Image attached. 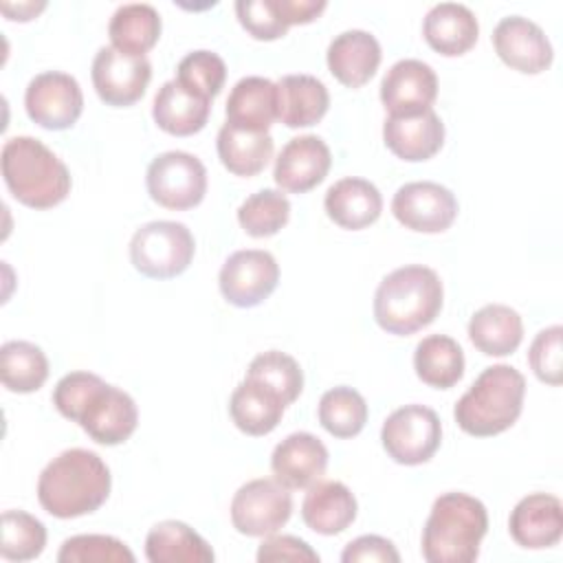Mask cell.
<instances>
[{"mask_svg":"<svg viewBox=\"0 0 563 563\" xmlns=\"http://www.w3.org/2000/svg\"><path fill=\"white\" fill-rule=\"evenodd\" d=\"M488 530L486 506L466 493L440 495L422 528V556L429 563H471Z\"/></svg>","mask_w":563,"mask_h":563,"instance_id":"277c9868","label":"cell"},{"mask_svg":"<svg viewBox=\"0 0 563 563\" xmlns=\"http://www.w3.org/2000/svg\"><path fill=\"white\" fill-rule=\"evenodd\" d=\"M526 378L512 365L486 367L455 402L457 427L475 438H490L510 429L523 409Z\"/></svg>","mask_w":563,"mask_h":563,"instance_id":"5b68a950","label":"cell"},{"mask_svg":"<svg viewBox=\"0 0 563 563\" xmlns=\"http://www.w3.org/2000/svg\"><path fill=\"white\" fill-rule=\"evenodd\" d=\"M284 411H286V402L273 389L246 376L233 389L229 400L231 420L246 435L271 433L282 422Z\"/></svg>","mask_w":563,"mask_h":563,"instance_id":"4316f807","label":"cell"},{"mask_svg":"<svg viewBox=\"0 0 563 563\" xmlns=\"http://www.w3.org/2000/svg\"><path fill=\"white\" fill-rule=\"evenodd\" d=\"M145 185L154 202L165 209L185 211L202 202L207 194V169L198 156L172 150L150 163Z\"/></svg>","mask_w":563,"mask_h":563,"instance_id":"ba28073f","label":"cell"},{"mask_svg":"<svg viewBox=\"0 0 563 563\" xmlns=\"http://www.w3.org/2000/svg\"><path fill=\"white\" fill-rule=\"evenodd\" d=\"M75 422L95 442L114 446L136 431L139 409L128 391L101 380L84 402Z\"/></svg>","mask_w":563,"mask_h":563,"instance_id":"5bb4252c","label":"cell"},{"mask_svg":"<svg viewBox=\"0 0 563 563\" xmlns=\"http://www.w3.org/2000/svg\"><path fill=\"white\" fill-rule=\"evenodd\" d=\"M290 220V200L279 189H260L238 207V222L251 238H271Z\"/></svg>","mask_w":563,"mask_h":563,"instance_id":"d590c367","label":"cell"},{"mask_svg":"<svg viewBox=\"0 0 563 563\" xmlns=\"http://www.w3.org/2000/svg\"><path fill=\"white\" fill-rule=\"evenodd\" d=\"M0 378L13 394L37 391L48 378V358L31 341H7L0 347Z\"/></svg>","mask_w":563,"mask_h":563,"instance_id":"836d02e7","label":"cell"},{"mask_svg":"<svg viewBox=\"0 0 563 563\" xmlns=\"http://www.w3.org/2000/svg\"><path fill=\"white\" fill-rule=\"evenodd\" d=\"M380 442L394 462L418 466L429 462L440 449L442 422L424 405H405L385 418Z\"/></svg>","mask_w":563,"mask_h":563,"instance_id":"52a82bcc","label":"cell"},{"mask_svg":"<svg viewBox=\"0 0 563 563\" xmlns=\"http://www.w3.org/2000/svg\"><path fill=\"white\" fill-rule=\"evenodd\" d=\"M317 416L330 435L347 440L363 431L367 422V402L356 389L339 385L321 396Z\"/></svg>","mask_w":563,"mask_h":563,"instance_id":"e575fe53","label":"cell"},{"mask_svg":"<svg viewBox=\"0 0 563 563\" xmlns=\"http://www.w3.org/2000/svg\"><path fill=\"white\" fill-rule=\"evenodd\" d=\"M383 141L391 154L407 163L429 161L444 143V123L433 108L413 114H389L383 123Z\"/></svg>","mask_w":563,"mask_h":563,"instance_id":"ffe728a7","label":"cell"},{"mask_svg":"<svg viewBox=\"0 0 563 563\" xmlns=\"http://www.w3.org/2000/svg\"><path fill=\"white\" fill-rule=\"evenodd\" d=\"M101 383V378L97 374L90 372H70L66 376H62L53 389V405L57 407V411L68 418V420H77L84 402L88 400V396L92 394V389Z\"/></svg>","mask_w":563,"mask_h":563,"instance_id":"7bdbcfd3","label":"cell"},{"mask_svg":"<svg viewBox=\"0 0 563 563\" xmlns=\"http://www.w3.org/2000/svg\"><path fill=\"white\" fill-rule=\"evenodd\" d=\"M24 108L33 123L46 130H68L84 112V92L73 75L46 70L29 81Z\"/></svg>","mask_w":563,"mask_h":563,"instance_id":"8fae6325","label":"cell"},{"mask_svg":"<svg viewBox=\"0 0 563 563\" xmlns=\"http://www.w3.org/2000/svg\"><path fill=\"white\" fill-rule=\"evenodd\" d=\"M422 35L435 53L444 57H457L475 46L479 24L466 4L440 2L427 11Z\"/></svg>","mask_w":563,"mask_h":563,"instance_id":"603a6c76","label":"cell"},{"mask_svg":"<svg viewBox=\"0 0 563 563\" xmlns=\"http://www.w3.org/2000/svg\"><path fill=\"white\" fill-rule=\"evenodd\" d=\"M0 165L11 196L31 209H51L70 194L73 180L68 167L40 139H7Z\"/></svg>","mask_w":563,"mask_h":563,"instance_id":"3957f363","label":"cell"},{"mask_svg":"<svg viewBox=\"0 0 563 563\" xmlns=\"http://www.w3.org/2000/svg\"><path fill=\"white\" fill-rule=\"evenodd\" d=\"M391 213L409 231L442 233L457 218V198L440 183L416 180L398 187Z\"/></svg>","mask_w":563,"mask_h":563,"instance_id":"4fadbf2b","label":"cell"},{"mask_svg":"<svg viewBox=\"0 0 563 563\" xmlns=\"http://www.w3.org/2000/svg\"><path fill=\"white\" fill-rule=\"evenodd\" d=\"M277 119L286 128L319 123L330 108L325 84L312 75H284L277 84Z\"/></svg>","mask_w":563,"mask_h":563,"instance_id":"484cf974","label":"cell"},{"mask_svg":"<svg viewBox=\"0 0 563 563\" xmlns=\"http://www.w3.org/2000/svg\"><path fill=\"white\" fill-rule=\"evenodd\" d=\"M277 119V86L266 77H242L227 99V123L253 132H268Z\"/></svg>","mask_w":563,"mask_h":563,"instance_id":"83f0119b","label":"cell"},{"mask_svg":"<svg viewBox=\"0 0 563 563\" xmlns=\"http://www.w3.org/2000/svg\"><path fill=\"white\" fill-rule=\"evenodd\" d=\"M257 561L271 563V561H306L317 563L319 554L299 537L292 534H268L257 548Z\"/></svg>","mask_w":563,"mask_h":563,"instance_id":"ee69618b","label":"cell"},{"mask_svg":"<svg viewBox=\"0 0 563 563\" xmlns=\"http://www.w3.org/2000/svg\"><path fill=\"white\" fill-rule=\"evenodd\" d=\"M46 528L44 523L24 510L2 512L0 556L4 561H31L44 552Z\"/></svg>","mask_w":563,"mask_h":563,"instance_id":"74e56055","label":"cell"},{"mask_svg":"<svg viewBox=\"0 0 563 563\" xmlns=\"http://www.w3.org/2000/svg\"><path fill=\"white\" fill-rule=\"evenodd\" d=\"M59 563H134L132 550L110 534H75L57 552Z\"/></svg>","mask_w":563,"mask_h":563,"instance_id":"ab89813d","label":"cell"},{"mask_svg":"<svg viewBox=\"0 0 563 563\" xmlns=\"http://www.w3.org/2000/svg\"><path fill=\"white\" fill-rule=\"evenodd\" d=\"M356 510L354 493L336 479L312 484L301 504L303 523L323 537H334L350 528L356 519Z\"/></svg>","mask_w":563,"mask_h":563,"instance_id":"cb8c5ba5","label":"cell"},{"mask_svg":"<svg viewBox=\"0 0 563 563\" xmlns=\"http://www.w3.org/2000/svg\"><path fill=\"white\" fill-rule=\"evenodd\" d=\"M323 207L328 218L341 229L361 231L380 218L383 196L374 183L347 176L330 185Z\"/></svg>","mask_w":563,"mask_h":563,"instance_id":"7402d4cb","label":"cell"},{"mask_svg":"<svg viewBox=\"0 0 563 563\" xmlns=\"http://www.w3.org/2000/svg\"><path fill=\"white\" fill-rule=\"evenodd\" d=\"M44 7H46V2H18V4L2 2V4H0L2 13H4L9 20H18V22L33 20Z\"/></svg>","mask_w":563,"mask_h":563,"instance_id":"7dc6e473","label":"cell"},{"mask_svg":"<svg viewBox=\"0 0 563 563\" xmlns=\"http://www.w3.org/2000/svg\"><path fill=\"white\" fill-rule=\"evenodd\" d=\"M161 29H163L161 15L152 4L128 2L112 13L108 24V35L114 48L130 55L145 57V53L154 48V44L158 42Z\"/></svg>","mask_w":563,"mask_h":563,"instance_id":"1f68e13d","label":"cell"},{"mask_svg":"<svg viewBox=\"0 0 563 563\" xmlns=\"http://www.w3.org/2000/svg\"><path fill=\"white\" fill-rule=\"evenodd\" d=\"M438 97V75L420 59H400L380 81V101L389 114L429 110Z\"/></svg>","mask_w":563,"mask_h":563,"instance_id":"e0dca14e","label":"cell"},{"mask_svg":"<svg viewBox=\"0 0 563 563\" xmlns=\"http://www.w3.org/2000/svg\"><path fill=\"white\" fill-rule=\"evenodd\" d=\"M90 75L106 106L128 108L145 95L152 79V64L147 57L130 55L114 46H101L92 59Z\"/></svg>","mask_w":563,"mask_h":563,"instance_id":"7c38bea8","label":"cell"},{"mask_svg":"<svg viewBox=\"0 0 563 563\" xmlns=\"http://www.w3.org/2000/svg\"><path fill=\"white\" fill-rule=\"evenodd\" d=\"M493 46L506 66L523 75L548 70L554 57L543 29L523 15L501 18L493 31Z\"/></svg>","mask_w":563,"mask_h":563,"instance_id":"9a60e30c","label":"cell"},{"mask_svg":"<svg viewBox=\"0 0 563 563\" xmlns=\"http://www.w3.org/2000/svg\"><path fill=\"white\" fill-rule=\"evenodd\" d=\"M328 468L325 444L308 433L295 431L286 435L271 455V471L288 490H301L317 484Z\"/></svg>","mask_w":563,"mask_h":563,"instance_id":"ac0fdd59","label":"cell"},{"mask_svg":"<svg viewBox=\"0 0 563 563\" xmlns=\"http://www.w3.org/2000/svg\"><path fill=\"white\" fill-rule=\"evenodd\" d=\"M246 378L264 383L286 402V407L292 405L303 389V372L299 363L279 350L257 354L246 367Z\"/></svg>","mask_w":563,"mask_h":563,"instance_id":"8d00e7d4","label":"cell"},{"mask_svg":"<svg viewBox=\"0 0 563 563\" xmlns=\"http://www.w3.org/2000/svg\"><path fill=\"white\" fill-rule=\"evenodd\" d=\"M211 112V101L185 88L178 79L165 81L152 106L154 123L172 136H191L200 132Z\"/></svg>","mask_w":563,"mask_h":563,"instance_id":"d4e9b609","label":"cell"},{"mask_svg":"<svg viewBox=\"0 0 563 563\" xmlns=\"http://www.w3.org/2000/svg\"><path fill=\"white\" fill-rule=\"evenodd\" d=\"M279 282L277 260L262 249L231 253L218 275L222 297L238 308L260 306L273 295Z\"/></svg>","mask_w":563,"mask_h":563,"instance_id":"30bf717a","label":"cell"},{"mask_svg":"<svg viewBox=\"0 0 563 563\" xmlns=\"http://www.w3.org/2000/svg\"><path fill=\"white\" fill-rule=\"evenodd\" d=\"M235 15L242 29L262 42L279 40L288 31L277 0H238Z\"/></svg>","mask_w":563,"mask_h":563,"instance_id":"60d3db41","label":"cell"},{"mask_svg":"<svg viewBox=\"0 0 563 563\" xmlns=\"http://www.w3.org/2000/svg\"><path fill=\"white\" fill-rule=\"evenodd\" d=\"M468 339L486 356H508L523 341L521 314L506 303H488L471 317Z\"/></svg>","mask_w":563,"mask_h":563,"instance_id":"f1b7e54d","label":"cell"},{"mask_svg":"<svg viewBox=\"0 0 563 563\" xmlns=\"http://www.w3.org/2000/svg\"><path fill=\"white\" fill-rule=\"evenodd\" d=\"M292 497L284 484L257 477L242 484L231 499V523L240 534L268 537L288 523Z\"/></svg>","mask_w":563,"mask_h":563,"instance_id":"9c48e42d","label":"cell"},{"mask_svg":"<svg viewBox=\"0 0 563 563\" xmlns=\"http://www.w3.org/2000/svg\"><path fill=\"white\" fill-rule=\"evenodd\" d=\"M508 532L517 545L543 550L559 543L563 534V506L550 493H530L517 501L508 517Z\"/></svg>","mask_w":563,"mask_h":563,"instance_id":"d6986e66","label":"cell"},{"mask_svg":"<svg viewBox=\"0 0 563 563\" xmlns=\"http://www.w3.org/2000/svg\"><path fill=\"white\" fill-rule=\"evenodd\" d=\"M561 325H550L541 330L528 350V363L534 376L548 385H561L563 380V354H561Z\"/></svg>","mask_w":563,"mask_h":563,"instance_id":"b9f144b4","label":"cell"},{"mask_svg":"<svg viewBox=\"0 0 563 563\" xmlns=\"http://www.w3.org/2000/svg\"><path fill=\"white\" fill-rule=\"evenodd\" d=\"M176 79L191 92L211 101L224 86L227 64L213 51H191L178 62Z\"/></svg>","mask_w":563,"mask_h":563,"instance_id":"f35d334b","label":"cell"},{"mask_svg":"<svg viewBox=\"0 0 563 563\" xmlns=\"http://www.w3.org/2000/svg\"><path fill=\"white\" fill-rule=\"evenodd\" d=\"M442 299L444 288L433 268L400 266L380 279L374 292V319L385 332L409 336L435 321Z\"/></svg>","mask_w":563,"mask_h":563,"instance_id":"7a4b0ae2","label":"cell"},{"mask_svg":"<svg viewBox=\"0 0 563 563\" xmlns=\"http://www.w3.org/2000/svg\"><path fill=\"white\" fill-rule=\"evenodd\" d=\"M282 15L286 20L288 26L292 24H308L312 20H317L323 9L328 7L325 0H277Z\"/></svg>","mask_w":563,"mask_h":563,"instance_id":"bcb514c9","label":"cell"},{"mask_svg":"<svg viewBox=\"0 0 563 563\" xmlns=\"http://www.w3.org/2000/svg\"><path fill=\"white\" fill-rule=\"evenodd\" d=\"M196 242L183 222L154 220L139 227L130 240L132 266L152 279H172L194 260Z\"/></svg>","mask_w":563,"mask_h":563,"instance_id":"8992f818","label":"cell"},{"mask_svg":"<svg viewBox=\"0 0 563 563\" xmlns=\"http://www.w3.org/2000/svg\"><path fill=\"white\" fill-rule=\"evenodd\" d=\"M343 563H398L400 554L396 545L378 534H363L350 541L341 554Z\"/></svg>","mask_w":563,"mask_h":563,"instance_id":"f6af8a7d","label":"cell"},{"mask_svg":"<svg viewBox=\"0 0 563 563\" xmlns=\"http://www.w3.org/2000/svg\"><path fill=\"white\" fill-rule=\"evenodd\" d=\"M416 376L435 389H449L464 376V352L446 334L424 336L413 352Z\"/></svg>","mask_w":563,"mask_h":563,"instance_id":"d6a6232c","label":"cell"},{"mask_svg":"<svg viewBox=\"0 0 563 563\" xmlns=\"http://www.w3.org/2000/svg\"><path fill=\"white\" fill-rule=\"evenodd\" d=\"M110 486V468L95 451L66 449L40 473L37 499L48 515L75 519L101 508Z\"/></svg>","mask_w":563,"mask_h":563,"instance_id":"6da1fadb","label":"cell"},{"mask_svg":"<svg viewBox=\"0 0 563 563\" xmlns=\"http://www.w3.org/2000/svg\"><path fill=\"white\" fill-rule=\"evenodd\" d=\"M220 163L235 176H255L273 158V136L268 132H253L224 123L218 132Z\"/></svg>","mask_w":563,"mask_h":563,"instance_id":"4dcf8cb0","label":"cell"},{"mask_svg":"<svg viewBox=\"0 0 563 563\" xmlns=\"http://www.w3.org/2000/svg\"><path fill=\"white\" fill-rule=\"evenodd\" d=\"M145 556L152 563H211V545L185 521L165 519L145 537Z\"/></svg>","mask_w":563,"mask_h":563,"instance_id":"f546056e","label":"cell"},{"mask_svg":"<svg viewBox=\"0 0 563 563\" xmlns=\"http://www.w3.org/2000/svg\"><path fill=\"white\" fill-rule=\"evenodd\" d=\"M380 57L383 53L378 40L363 29L339 33L325 53L328 70L339 84L347 88L365 86L376 75Z\"/></svg>","mask_w":563,"mask_h":563,"instance_id":"44dd1931","label":"cell"},{"mask_svg":"<svg viewBox=\"0 0 563 563\" xmlns=\"http://www.w3.org/2000/svg\"><path fill=\"white\" fill-rule=\"evenodd\" d=\"M332 154L325 141L317 134H303L290 139L273 169L275 183L290 194H306L317 187L330 172Z\"/></svg>","mask_w":563,"mask_h":563,"instance_id":"2e32d148","label":"cell"}]
</instances>
